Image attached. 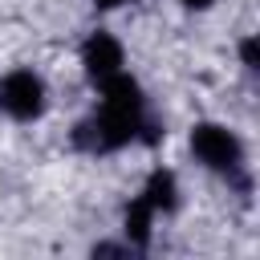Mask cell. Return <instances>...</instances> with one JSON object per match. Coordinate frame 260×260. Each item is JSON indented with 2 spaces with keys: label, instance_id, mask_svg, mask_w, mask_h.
<instances>
[{
  "label": "cell",
  "instance_id": "6da1fadb",
  "mask_svg": "<svg viewBox=\"0 0 260 260\" xmlns=\"http://www.w3.org/2000/svg\"><path fill=\"white\" fill-rule=\"evenodd\" d=\"M142 106H146L142 85L130 73H114L110 81H102V110L77 126V146H85L93 154H106V150H118V146L134 142L138 130H146Z\"/></svg>",
  "mask_w": 260,
  "mask_h": 260
},
{
  "label": "cell",
  "instance_id": "7a4b0ae2",
  "mask_svg": "<svg viewBox=\"0 0 260 260\" xmlns=\"http://www.w3.org/2000/svg\"><path fill=\"white\" fill-rule=\"evenodd\" d=\"M191 154L207 171H219L228 179H236L244 171V142L236 138V130H228L219 122H195L191 126Z\"/></svg>",
  "mask_w": 260,
  "mask_h": 260
},
{
  "label": "cell",
  "instance_id": "3957f363",
  "mask_svg": "<svg viewBox=\"0 0 260 260\" xmlns=\"http://www.w3.org/2000/svg\"><path fill=\"white\" fill-rule=\"evenodd\" d=\"M0 110L16 122H32L45 114V81L32 69H12L0 77Z\"/></svg>",
  "mask_w": 260,
  "mask_h": 260
},
{
  "label": "cell",
  "instance_id": "277c9868",
  "mask_svg": "<svg viewBox=\"0 0 260 260\" xmlns=\"http://www.w3.org/2000/svg\"><path fill=\"white\" fill-rule=\"evenodd\" d=\"M81 65H85V77L93 85L110 81L114 73H122V45L110 37V32H93L85 45H81Z\"/></svg>",
  "mask_w": 260,
  "mask_h": 260
},
{
  "label": "cell",
  "instance_id": "5b68a950",
  "mask_svg": "<svg viewBox=\"0 0 260 260\" xmlns=\"http://www.w3.org/2000/svg\"><path fill=\"white\" fill-rule=\"evenodd\" d=\"M142 199L154 207V215L158 211H175L179 207V183H175V175L171 171H154L146 179V187H142Z\"/></svg>",
  "mask_w": 260,
  "mask_h": 260
},
{
  "label": "cell",
  "instance_id": "8992f818",
  "mask_svg": "<svg viewBox=\"0 0 260 260\" xmlns=\"http://www.w3.org/2000/svg\"><path fill=\"white\" fill-rule=\"evenodd\" d=\"M150 223H154V207L138 195V199L126 207V215H122V228H126L130 248H146V244H150Z\"/></svg>",
  "mask_w": 260,
  "mask_h": 260
},
{
  "label": "cell",
  "instance_id": "52a82bcc",
  "mask_svg": "<svg viewBox=\"0 0 260 260\" xmlns=\"http://www.w3.org/2000/svg\"><path fill=\"white\" fill-rule=\"evenodd\" d=\"M240 57H244V65H248V69H256V41H252V37L240 45Z\"/></svg>",
  "mask_w": 260,
  "mask_h": 260
},
{
  "label": "cell",
  "instance_id": "ba28073f",
  "mask_svg": "<svg viewBox=\"0 0 260 260\" xmlns=\"http://www.w3.org/2000/svg\"><path fill=\"white\" fill-rule=\"evenodd\" d=\"M122 252H126V248H118V244H98V248H93V256H122Z\"/></svg>",
  "mask_w": 260,
  "mask_h": 260
},
{
  "label": "cell",
  "instance_id": "9c48e42d",
  "mask_svg": "<svg viewBox=\"0 0 260 260\" xmlns=\"http://www.w3.org/2000/svg\"><path fill=\"white\" fill-rule=\"evenodd\" d=\"M183 4H187V8H195V12H203V8H211L215 0H183Z\"/></svg>",
  "mask_w": 260,
  "mask_h": 260
},
{
  "label": "cell",
  "instance_id": "30bf717a",
  "mask_svg": "<svg viewBox=\"0 0 260 260\" xmlns=\"http://www.w3.org/2000/svg\"><path fill=\"white\" fill-rule=\"evenodd\" d=\"M118 4H126V0H93V8H118Z\"/></svg>",
  "mask_w": 260,
  "mask_h": 260
}]
</instances>
